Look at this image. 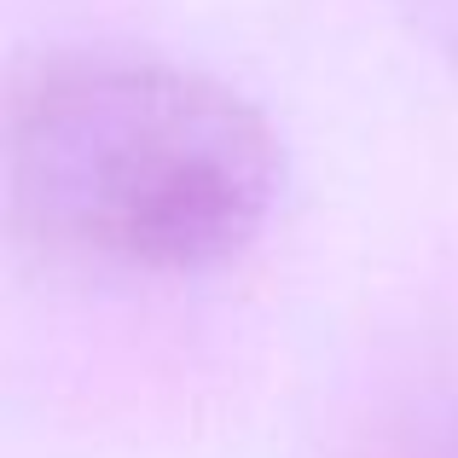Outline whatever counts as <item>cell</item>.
Here are the masks:
<instances>
[{
  "label": "cell",
  "mask_w": 458,
  "mask_h": 458,
  "mask_svg": "<svg viewBox=\"0 0 458 458\" xmlns=\"http://www.w3.org/2000/svg\"><path fill=\"white\" fill-rule=\"evenodd\" d=\"M418 18L436 35V47L458 64V0H418Z\"/></svg>",
  "instance_id": "3957f363"
},
{
  "label": "cell",
  "mask_w": 458,
  "mask_h": 458,
  "mask_svg": "<svg viewBox=\"0 0 458 458\" xmlns=\"http://www.w3.org/2000/svg\"><path fill=\"white\" fill-rule=\"evenodd\" d=\"M279 198V128L198 64L76 47L12 81L6 209L47 261L111 279H203L256 250Z\"/></svg>",
  "instance_id": "6da1fadb"
},
{
  "label": "cell",
  "mask_w": 458,
  "mask_h": 458,
  "mask_svg": "<svg viewBox=\"0 0 458 458\" xmlns=\"http://www.w3.org/2000/svg\"><path fill=\"white\" fill-rule=\"evenodd\" d=\"M394 458H458V394H436L401 429V453Z\"/></svg>",
  "instance_id": "7a4b0ae2"
}]
</instances>
